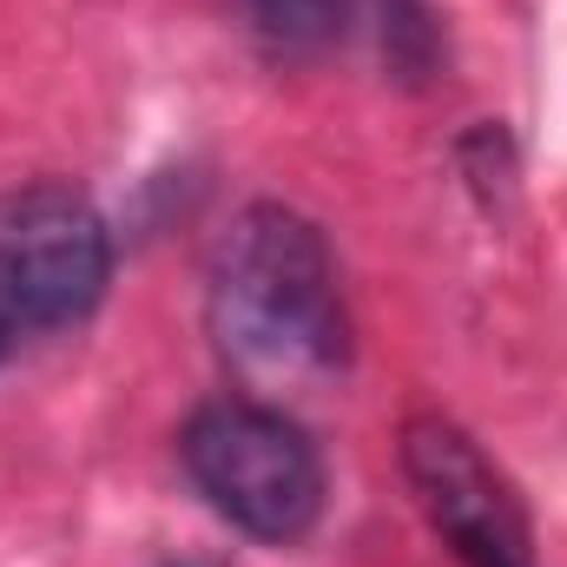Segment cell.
Here are the masks:
<instances>
[{"label": "cell", "mask_w": 567, "mask_h": 567, "mask_svg": "<svg viewBox=\"0 0 567 567\" xmlns=\"http://www.w3.org/2000/svg\"><path fill=\"white\" fill-rule=\"evenodd\" d=\"M403 475L423 502L429 528L462 567H535V535L508 475L449 416H416L403 429Z\"/></svg>", "instance_id": "cell-4"}, {"label": "cell", "mask_w": 567, "mask_h": 567, "mask_svg": "<svg viewBox=\"0 0 567 567\" xmlns=\"http://www.w3.org/2000/svg\"><path fill=\"white\" fill-rule=\"evenodd\" d=\"M178 462L192 488L212 502V515H225L238 535L265 548H297L323 522V502H330L323 455L310 429L271 403L218 396L192 410L178 435Z\"/></svg>", "instance_id": "cell-2"}, {"label": "cell", "mask_w": 567, "mask_h": 567, "mask_svg": "<svg viewBox=\"0 0 567 567\" xmlns=\"http://www.w3.org/2000/svg\"><path fill=\"white\" fill-rule=\"evenodd\" d=\"M251 7H258V27L284 53H303V47L330 40L337 20H343V0H251Z\"/></svg>", "instance_id": "cell-5"}, {"label": "cell", "mask_w": 567, "mask_h": 567, "mask_svg": "<svg viewBox=\"0 0 567 567\" xmlns=\"http://www.w3.org/2000/svg\"><path fill=\"white\" fill-rule=\"evenodd\" d=\"M205 323L258 383H310L350 363V310L330 238L278 198L245 205L205 265Z\"/></svg>", "instance_id": "cell-1"}, {"label": "cell", "mask_w": 567, "mask_h": 567, "mask_svg": "<svg viewBox=\"0 0 567 567\" xmlns=\"http://www.w3.org/2000/svg\"><path fill=\"white\" fill-rule=\"evenodd\" d=\"M113 290V225L66 178L0 192V363L86 323Z\"/></svg>", "instance_id": "cell-3"}]
</instances>
